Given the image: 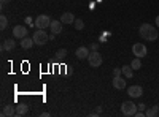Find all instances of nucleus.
I'll list each match as a JSON object with an SVG mask.
<instances>
[{"label":"nucleus","mask_w":159,"mask_h":117,"mask_svg":"<svg viewBox=\"0 0 159 117\" xmlns=\"http://www.w3.org/2000/svg\"><path fill=\"white\" fill-rule=\"evenodd\" d=\"M139 35L147 41H154V40H157L159 32H157V27H154L151 24H142L139 29Z\"/></svg>","instance_id":"obj_1"},{"label":"nucleus","mask_w":159,"mask_h":117,"mask_svg":"<svg viewBox=\"0 0 159 117\" xmlns=\"http://www.w3.org/2000/svg\"><path fill=\"white\" fill-rule=\"evenodd\" d=\"M34 41H35V44L37 46H43V44H46L48 43V40H49V35L45 32V30H42V29H38L35 33H34Z\"/></svg>","instance_id":"obj_2"},{"label":"nucleus","mask_w":159,"mask_h":117,"mask_svg":"<svg viewBox=\"0 0 159 117\" xmlns=\"http://www.w3.org/2000/svg\"><path fill=\"white\" fill-rule=\"evenodd\" d=\"M51 21H52V19H51L48 15H40V16L35 18V27L45 30V29H48L49 25H51Z\"/></svg>","instance_id":"obj_3"},{"label":"nucleus","mask_w":159,"mask_h":117,"mask_svg":"<svg viewBox=\"0 0 159 117\" xmlns=\"http://www.w3.org/2000/svg\"><path fill=\"white\" fill-rule=\"evenodd\" d=\"M102 62H103V59L99 54V51H91V54L88 57V63L91 65V67L92 68H99L100 65H102Z\"/></svg>","instance_id":"obj_4"},{"label":"nucleus","mask_w":159,"mask_h":117,"mask_svg":"<svg viewBox=\"0 0 159 117\" xmlns=\"http://www.w3.org/2000/svg\"><path fill=\"white\" fill-rule=\"evenodd\" d=\"M139 111V108H137V105L134 101H124L123 105H121V112L124 114V115H135V112Z\"/></svg>","instance_id":"obj_5"},{"label":"nucleus","mask_w":159,"mask_h":117,"mask_svg":"<svg viewBox=\"0 0 159 117\" xmlns=\"http://www.w3.org/2000/svg\"><path fill=\"white\" fill-rule=\"evenodd\" d=\"M132 52H134L135 57H145L147 56V46H145L143 43H135L134 46H132Z\"/></svg>","instance_id":"obj_6"},{"label":"nucleus","mask_w":159,"mask_h":117,"mask_svg":"<svg viewBox=\"0 0 159 117\" xmlns=\"http://www.w3.org/2000/svg\"><path fill=\"white\" fill-rule=\"evenodd\" d=\"M127 95L130 98H140L143 95L142 86H130V87H127Z\"/></svg>","instance_id":"obj_7"},{"label":"nucleus","mask_w":159,"mask_h":117,"mask_svg":"<svg viewBox=\"0 0 159 117\" xmlns=\"http://www.w3.org/2000/svg\"><path fill=\"white\" fill-rule=\"evenodd\" d=\"M13 36L15 38H25L27 36V27L25 25H16V27H13Z\"/></svg>","instance_id":"obj_8"},{"label":"nucleus","mask_w":159,"mask_h":117,"mask_svg":"<svg viewBox=\"0 0 159 117\" xmlns=\"http://www.w3.org/2000/svg\"><path fill=\"white\" fill-rule=\"evenodd\" d=\"M89 54H91V49H89V48H86V46H80V48L75 51V56H76V59H80V60L88 59V57H89Z\"/></svg>","instance_id":"obj_9"},{"label":"nucleus","mask_w":159,"mask_h":117,"mask_svg":"<svg viewBox=\"0 0 159 117\" xmlns=\"http://www.w3.org/2000/svg\"><path fill=\"white\" fill-rule=\"evenodd\" d=\"M111 84H113V87L118 89V90L126 89V81H124V77H123V76H113Z\"/></svg>","instance_id":"obj_10"},{"label":"nucleus","mask_w":159,"mask_h":117,"mask_svg":"<svg viewBox=\"0 0 159 117\" xmlns=\"http://www.w3.org/2000/svg\"><path fill=\"white\" fill-rule=\"evenodd\" d=\"M49 30H51L52 33H56V35L62 33V22H61V21H51Z\"/></svg>","instance_id":"obj_11"},{"label":"nucleus","mask_w":159,"mask_h":117,"mask_svg":"<svg viewBox=\"0 0 159 117\" xmlns=\"http://www.w3.org/2000/svg\"><path fill=\"white\" fill-rule=\"evenodd\" d=\"M2 115H3V117H11V115H16V106H11V105L3 106V109H2Z\"/></svg>","instance_id":"obj_12"},{"label":"nucleus","mask_w":159,"mask_h":117,"mask_svg":"<svg viewBox=\"0 0 159 117\" xmlns=\"http://www.w3.org/2000/svg\"><path fill=\"white\" fill-rule=\"evenodd\" d=\"M61 22L62 24H73L75 22V16H73V13H64V15L61 16Z\"/></svg>","instance_id":"obj_13"},{"label":"nucleus","mask_w":159,"mask_h":117,"mask_svg":"<svg viewBox=\"0 0 159 117\" xmlns=\"http://www.w3.org/2000/svg\"><path fill=\"white\" fill-rule=\"evenodd\" d=\"M15 46H16V43H15V40H5L3 43H2V51H13L15 49Z\"/></svg>","instance_id":"obj_14"},{"label":"nucleus","mask_w":159,"mask_h":117,"mask_svg":"<svg viewBox=\"0 0 159 117\" xmlns=\"http://www.w3.org/2000/svg\"><path fill=\"white\" fill-rule=\"evenodd\" d=\"M35 44V41H34V38H22L21 40V46H22V49H30L32 46Z\"/></svg>","instance_id":"obj_15"},{"label":"nucleus","mask_w":159,"mask_h":117,"mask_svg":"<svg viewBox=\"0 0 159 117\" xmlns=\"http://www.w3.org/2000/svg\"><path fill=\"white\" fill-rule=\"evenodd\" d=\"M159 114V106L157 105H154V106H151V108H148L147 111H145V115L147 117H156Z\"/></svg>","instance_id":"obj_16"},{"label":"nucleus","mask_w":159,"mask_h":117,"mask_svg":"<svg viewBox=\"0 0 159 117\" xmlns=\"http://www.w3.org/2000/svg\"><path fill=\"white\" fill-rule=\"evenodd\" d=\"M123 74H124V77L130 79V77L134 76V68H132L130 65H124V67H123Z\"/></svg>","instance_id":"obj_17"},{"label":"nucleus","mask_w":159,"mask_h":117,"mask_svg":"<svg viewBox=\"0 0 159 117\" xmlns=\"http://www.w3.org/2000/svg\"><path fill=\"white\" fill-rule=\"evenodd\" d=\"M27 105L25 103H21V105L16 106V115H24V114H27Z\"/></svg>","instance_id":"obj_18"},{"label":"nucleus","mask_w":159,"mask_h":117,"mask_svg":"<svg viewBox=\"0 0 159 117\" xmlns=\"http://www.w3.org/2000/svg\"><path fill=\"white\" fill-rule=\"evenodd\" d=\"M130 67L134 68V70H140L142 68V62H140V57H135L134 60L130 62Z\"/></svg>","instance_id":"obj_19"},{"label":"nucleus","mask_w":159,"mask_h":117,"mask_svg":"<svg viewBox=\"0 0 159 117\" xmlns=\"http://www.w3.org/2000/svg\"><path fill=\"white\" fill-rule=\"evenodd\" d=\"M7 25H8V18L5 15H2L0 16V30H5Z\"/></svg>","instance_id":"obj_20"},{"label":"nucleus","mask_w":159,"mask_h":117,"mask_svg":"<svg viewBox=\"0 0 159 117\" xmlns=\"http://www.w3.org/2000/svg\"><path fill=\"white\" fill-rule=\"evenodd\" d=\"M73 27H75V30H83V29H84V22H83L81 19H75Z\"/></svg>","instance_id":"obj_21"},{"label":"nucleus","mask_w":159,"mask_h":117,"mask_svg":"<svg viewBox=\"0 0 159 117\" xmlns=\"http://www.w3.org/2000/svg\"><path fill=\"white\" fill-rule=\"evenodd\" d=\"M65 56H67V49H59L57 52H56V57L57 59H64Z\"/></svg>","instance_id":"obj_22"},{"label":"nucleus","mask_w":159,"mask_h":117,"mask_svg":"<svg viewBox=\"0 0 159 117\" xmlns=\"http://www.w3.org/2000/svg\"><path fill=\"white\" fill-rule=\"evenodd\" d=\"M123 74V68H113V76H121Z\"/></svg>","instance_id":"obj_23"},{"label":"nucleus","mask_w":159,"mask_h":117,"mask_svg":"<svg viewBox=\"0 0 159 117\" xmlns=\"http://www.w3.org/2000/svg\"><path fill=\"white\" fill-rule=\"evenodd\" d=\"M137 108H139V111H147V105H145V103H139V105H137Z\"/></svg>","instance_id":"obj_24"},{"label":"nucleus","mask_w":159,"mask_h":117,"mask_svg":"<svg viewBox=\"0 0 159 117\" xmlns=\"http://www.w3.org/2000/svg\"><path fill=\"white\" fill-rule=\"evenodd\" d=\"M89 49H91V51H97V49H99V43H92V44L89 46Z\"/></svg>","instance_id":"obj_25"},{"label":"nucleus","mask_w":159,"mask_h":117,"mask_svg":"<svg viewBox=\"0 0 159 117\" xmlns=\"http://www.w3.org/2000/svg\"><path fill=\"white\" fill-rule=\"evenodd\" d=\"M8 2H10V0H0V3H2V6H3V5H7Z\"/></svg>","instance_id":"obj_26"},{"label":"nucleus","mask_w":159,"mask_h":117,"mask_svg":"<svg viewBox=\"0 0 159 117\" xmlns=\"http://www.w3.org/2000/svg\"><path fill=\"white\" fill-rule=\"evenodd\" d=\"M156 27L159 29V16H156Z\"/></svg>","instance_id":"obj_27"}]
</instances>
